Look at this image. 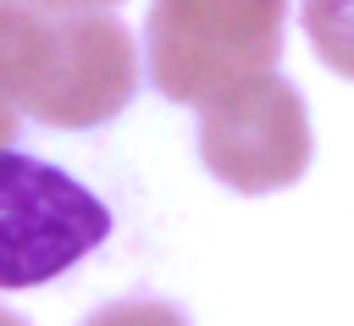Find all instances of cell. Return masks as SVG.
Listing matches in <instances>:
<instances>
[{"instance_id": "cell-6", "label": "cell", "mask_w": 354, "mask_h": 326, "mask_svg": "<svg viewBox=\"0 0 354 326\" xmlns=\"http://www.w3.org/2000/svg\"><path fill=\"white\" fill-rule=\"evenodd\" d=\"M83 326H188V320L160 298H116V304L94 309Z\"/></svg>"}, {"instance_id": "cell-1", "label": "cell", "mask_w": 354, "mask_h": 326, "mask_svg": "<svg viewBox=\"0 0 354 326\" xmlns=\"http://www.w3.org/2000/svg\"><path fill=\"white\" fill-rule=\"evenodd\" d=\"M138 94V44L100 11H39L0 0V105L44 127L88 133Z\"/></svg>"}, {"instance_id": "cell-2", "label": "cell", "mask_w": 354, "mask_h": 326, "mask_svg": "<svg viewBox=\"0 0 354 326\" xmlns=\"http://www.w3.org/2000/svg\"><path fill=\"white\" fill-rule=\"evenodd\" d=\"M288 0H155L144 22L149 83L171 105H205L282 61Z\"/></svg>"}, {"instance_id": "cell-4", "label": "cell", "mask_w": 354, "mask_h": 326, "mask_svg": "<svg viewBox=\"0 0 354 326\" xmlns=\"http://www.w3.org/2000/svg\"><path fill=\"white\" fill-rule=\"evenodd\" d=\"M310 111L277 72L199 105V160L232 193H277L310 171Z\"/></svg>"}, {"instance_id": "cell-9", "label": "cell", "mask_w": 354, "mask_h": 326, "mask_svg": "<svg viewBox=\"0 0 354 326\" xmlns=\"http://www.w3.org/2000/svg\"><path fill=\"white\" fill-rule=\"evenodd\" d=\"M0 326H28V320H22L17 309H6V304H0Z\"/></svg>"}, {"instance_id": "cell-3", "label": "cell", "mask_w": 354, "mask_h": 326, "mask_svg": "<svg viewBox=\"0 0 354 326\" xmlns=\"http://www.w3.org/2000/svg\"><path fill=\"white\" fill-rule=\"evenodd\" d=\"M111 238V210L39 155L0 149V287H44Z\"/></svg>"}, {"instance_id": "cell-7", "label": "cell", "mask_w": 354, "mask_h": 326, "mask_svg": "<svg viewBox=\"0 0 354 326\" xmlns=\"http://www.w3.org/2000/svg\"><path fill=\"white\" fill-rule=\"evenodd\" d=\"M22 6H39V11H105V6H122V0H22Z\"/></svg>"}, {"instance_id": "cell-8", "label": "cell", "mask_w": 354, "mask_h": 326, "mask_svg": "<svg viewBox=\"0 0 354 326\" xmlns=\"http://www.w3.org/2000/svg\"><path fill=\"white\" fill-rule=\"evenodd\" d=\"M11 138H17V116L0 105V149H11Z\"/></svg>"}, {"instance_id": "cell-5", "label": "cell", "mask_w": 354, "mask_h": 326, "mask_svg": "<svg viewBox=\"0 0 354 326\" xmlns=\"http://www.w3.org/2000/svg\"><path fill=\"white\" fill-rule=\"evenodd\" d=\"M304 33L337 77H354V0H304Z\"/></svg>"}]
</instances>
